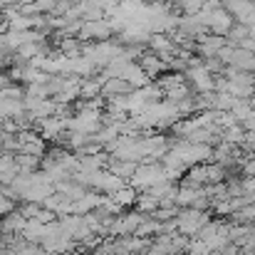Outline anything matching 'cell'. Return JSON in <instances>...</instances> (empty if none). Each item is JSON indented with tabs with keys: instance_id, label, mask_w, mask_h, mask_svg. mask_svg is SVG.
I'll return each instance as SVG.
<instances>
[{
	"instance_id": "cell-2",
	"label": "cell",
	"mask_w": 255,
	"mask_h": 255,
	"mask_svg": "<svg viewBox=\"0 0 255 255\" xmlns=\"http://www.w3.org/2000/svg\"><path fill=\"white\" fill-rule=\"evenodd\" d=\"M112 35H114L112 22L102 17V20H82V30L77 37L82 42H104V40H112Z\"/></svg>"
},
{
	"instance_id": "cell-5",
	"label": "cell",
	"mask_w": 255,
	"mask_h": 255,
	"mask_svg": "<svg viewBox=\"0 0 255 255\" xmlns=\"http://www.w3.org/2000/svg\"><path fill=\"white\" fill-rule=\"evenodd\" d=\"M136 62L141 65V70L146 72L149 80H156V77H161L164 72H169V70H166V62H164L159 55H154V52H141Z\"/></svg>"
},
{
	"instance_id": "cell-6",
	"label": "cell",
	"mask_w": 255,
	"mask_h": 255,
	"mask_svg": "<svg viewBox=\"0 0 255 255\" xmlns=\"http://www.w3.org/2000/svg\"><path fill=\"white\" fill-rule=\"evenodd\" d=\"M107 169L112 171V173H117L119 178H124V181L129 183L131 173L136 171V161H124V159H114V156H109V161H107Z\"/></svg>"
},
{
	"instance_id": "cell-12",
	"label": "cell",
	"mask_w": 255,
	"mask_h": 255,
	"mask_svg": "<svg viewBox=\"0 0 255 255\" xmlns=\"http://www.w3.org/2000/svg\"><path fill=\"white\" fill-rule=\"evenodd\" d=\"M89 255H112V253H109V251L104 248V243H102L99 248H94V251H92V253H89Z\"/></svg>"
},
{
	"instance_id": "cell-1",
	"label": "cell",
	"mask_w": 255,
	"mask_h": 255,
	"mask_svg": "<svg viewBox=\"0 0 255 255\" xmlns=\"http://www.w3.org/2000/svg\"><path fill=\"white\" fill-rule=\"evenodd\" d=\"M208 221H211V211H198L193 206H186V208H178V213H176V231L193 238L201 231V226Z\"/></svg>"
},
{
	"instance_id": "cell-9",
	"label": "cell",
	"mask_w": 255,
	"mask_h": 255,
	"mask_svg": "<svg viewBox=\"0 0 255 255\" xmlns=\"http://www.w3.org/2000/svg\"><path fill=\"white\" fill-rule=\"evenodd\" d=\"M15 161H17L20 171H37L42 156H35V154H15Z\"/></svg>"
},
{
	"instance_id": "cell-14",
	"label": "cell",
	"mask_w": 255,
	"mask_h": 255,
	"mask_svg": "<svg viewBox=\"0 0 255 255\" xmlns=\"http://www.w3.org/2000/svg\"><path fill=\"white\" fill-rule=\"evenodd\" d=\"M253 77H255V75H253Z\"/></svg>"
},
{
	"instance_id": "cell-7",
	"label": "cell",
	"mask_w": 255,
	"mask_h": 255,
	"mask_svg": "<svg viewBox=\"0 0 255 255\" xmlns=\"http://www.w3.org/2000/svg\"><path fill=\"white\" fill-rule=\"evenodd\" d=\"M136 196H139V191L134 188V186H122L119 191H114V193H109V198L117 203V206H122V208H131L134 206V201H136Z\"/></svg>"
},
{
	"instance_id": "cell-8",
	"label": "cell",
	"mask_w": 255,
	"mask_h": 255,
	"mask_svg": "<svg viewBox=\"0 0 255 255\" xmlns=\"http://www.w3.org/2000/svg\"><path fill=\"white\" fill-rule=\"evenodd\" d=\"M134 206H136V211H141V213H151V211L159 208V198L151 196V193H146V191H139Z\"/></svg>"
},
{
	"instance_id": "cell-11",
	"label": "cell",
	"mask_w": 255,
	"mask_h": 255,
	"mask_svg": "<svg viewBox=\"0 0 255 255\" xmlns=\"http://www.w3.org/2000/svg\"><path fill=\"white\" fill-rule=\"evenodd\" d=\"M238 251H241V246H236V243H231V241H228V243H226L218 253H221V255H238Z\"/></svg>"
},
{
	"instance_id": "cell-13",
	"label": "cell",
	"mask_w": 255,
	"mask_h": 255,
	"mask_svg": "<svg viewBox=\"0 0 255 255\" xmlns=\"http://www.w3.org/2000/svg\"><path fill=\"white\" fill-rule=\"evenodd\" d=\"M7 5H5V0H0V15H2V10H5Z\"/></svg>"
},
{
	"instance_id": "cell-4",
	"label": "cell",
	"mask_w": 255,
	"mask_h": 255,
	"mask_svg": "<svg viewBox=\"0 0 255 255\" xmlns=\"http://www.w3.org/2000/svg\"><path fill=\"white\" fill-rule=\"evenodd\" d=\"M233 15L221 5V7H216L213 12H211V17H208V32H213V35H228V30L233 27Z\"/></svg>"
},
{
	"instance_id": "cell-3",
	"label": "cell",
	"mask_w": 255,
	"mask_h": 255,
	"mask_svg": "<svg viewBox=\"0 0 255 255\" xmlns=\"http://www.w3.org/2000/svg\"><path fill=\"white\" fill-rule=\"evenodd\" d=\"M131 92H134V87L129 85L127 80H122V77H107V80L102 82L99 97H102L104 102H109V99H117V97H127V94H131Z\"/></svg>"
},
{
	"instance_id": "cell-10",
	"label": "cell",
	"mask_w": 255,
	"mask_h": 255,
	"mask_svg": "<svg viewBox=\"0 0 255 255\" xmlns=\"http://www.w3.org/2000/svg\"><path fill=\"white\" fill-rule=\"evenodd\" d=\"M176 213H178V206H169V208L159 206V208H156V211H151L149 216H151V218H156V221H161V223H166V221H173V218H176Z\"/></svg>"
}]
</instances>
